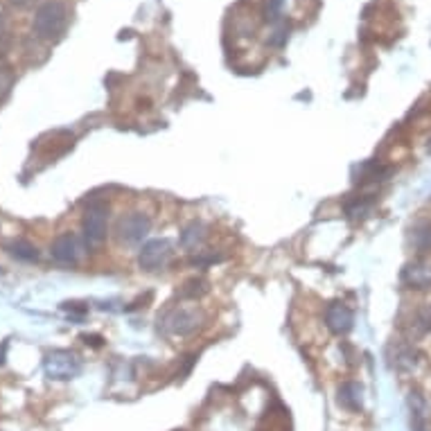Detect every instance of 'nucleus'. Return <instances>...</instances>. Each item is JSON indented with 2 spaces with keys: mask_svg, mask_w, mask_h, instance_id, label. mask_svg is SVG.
Wrapping results in <instances>:
<instances>
[{
  "mask_svg": "<svg viewBox=\"0 0 431 431\" xmlns=\"http://www.w3.org/2000/svg\"><path fill=\"white\" fill-rule=\"evenodd\" d=\"M66 25H68V7L62 0H45L43 5H38L32 21L36 38H41V41H57L66 32Z\"/></svg>",
  "mask_w": 431,
  "mask_h": 431,
  "instance_id": "1",
  "label": "nucleus"
},
{
  "mask_svg": "<svg viewBox=\"0 0 431 431\" xmlns=\"http://www.w3.org/2000/svg\"><path fill=\"white\" fill-rule=\"evenodd\" d=\"M43 370L52 382H70L82 373V359L73 350H52L43 359Z\"/></svg>",
  "mask_w": 431,
  "mask_h": 431,
  "instance_id": "2",
  "label": "nucleus"
},
{
  "mask_svg": "<svg viewBox=\"0 0 431 431\" xmlns=\"http://www.w3.org/2000/svg\"><path fill=\"white\" fill-rule=\"evenodd\" d=\"M82 230H84V239L86 244L99 246L106 242V233H108V206L93 202L86 208L84 219H82Z\"/></svg>",
  "mask_w": 431,
  "mask_h": 431,
  "instance_id": "3",
  "label": "nucleus"
},
{
  "mask_svg": "<svg viewBox=\"0 0 431 431\" xmlns=\"http://www.w3.org/2000/svg\"><path fill=\"white\" fill-rule=\"evenodd\" d=\"M174 248L169 239H149V242L143 244L138 253V264L143 271L147 274H156L160 269H165L167 262L172 260Z\"/></svg>",
  "mask_w": 431,
  "mask_h": 431,
  "instance_id": "4",
  "label": "nucleus"
},
{
  "mask_svg": "<svg viewBox=\"0 0 431 431\" xmlns=\"http://www.w3.org/2000/svg\"><path fill=\"white\" fill-rule=\"evenodd\" d=\"M149 228H152V222H149V217L145 213H127L115 224L118 242L127 246H136L147 237Z\"/></svg>",
  "mask_w": 431,
  "mask_h": 431,
  "instance_id": "5",
  "label": "nucleus"
},
{
  "mask_svg": "<svg viewBox=\"0 0 431 431\" xmlns=\"http://www.w3.org/2000/svg\"><path fill=\"white\" fill-rule=\"evenodd\" d=\"M202 312L192 307H176L163 316V330L174 337H188L202 325Z\"/></svg>",
  "mask_w": 431,
  "mask_h": 431,
  "instance_id": "6",
  "label": "nucleus"
},
{
  "mask_svg": "<svg viewBox=\"0 0 431 431\" xmlns=\"http://www.w3.org/2000/svg\"><path fill=\"white\" fill-rule=\"evenodd\" d=\"M82 239H79L75 233H62L59 237H55V242L50 244V255H52L55 262L64 264V267H73L79 262L82 257Z\"/></svg>",
  "mask_w": 431,
  "mask_h": 431,
  "instance_id": "7",
  "label": "nucleus"
},
{
  "mask_svg": "<svg viewBox=\"0 0 431 431\" xmlns=\"http://www.w3.org/2000/svg\"><path fill=\"white\" fill-rule=\"evenodd\" d=\"M353 323H355V314L353 309L344 303H332L327 305L325 309V325L332 334L337 337H344L348 334L350 330H353Z\"/></svg>",
  "mask_w": 431,
  "mask_h": 431,
  "instance_id": "8",
  "label": "nucleus"
},
{
  "mask_svg": "<svg viewBox=\"0 0 431 431\" xmlns=\"http://www.w3.org/2000/svg\"><path fill=\"white\" fill-rule=\"evenodd\" d=\"M402 285L409 289H431V264L429 262H409L402 269Z\"/></svg>",
  "mask_w": 431,
  "mask_h": 431,
  "instance_id": "9",
  "label": "nucleus"
},
{
  "mask_svg": "<svg viewBox=\"0 0 431 431\" xmlns=\"http://www.w3.org/2000/svg\"><path fill=\"white\" fill-rule=\"evenodd\" d=\"M339 407H344L348 411H362L364 407V386L357 382H344L339 386Z\"/></svg>",
  "mask_w": 431,
  "mask_h": 431,
  "instance_id": "10",
  "label": "nucleus"
},
{
  "mask_svg": "<svg viewBox=\"0 0 431 431\" xmlns=\"http://www.w3.org/2000/svg\"><path fill=\"white\" fill-rule=\"evenodd\" d=\"M5 250L12 257L21 260V262H36L38 260V250L36 246H32L29 242H25V239H16V242H9L5 246Z\"/></svg>",
  "mask_w": 431,
  "mask_h": 431,
  "instance_id": "11",
  "label": "nucleus"
},
{
  "mask_svg": "<svg viewBox=\"0 0 431 431\" xmlns=\"http://www.w3.org/2000/svg\"><path fill=\"white\" fill-rule=\"evenodd\" d=\"M411 244L418 253H431V222H423L411 230Z\"/></svg>",
  "mask_w": 431,
  "mask_h": 431,
  "instance_id": "12",
  "label": "nucleus"
},
{
  "mask_svg": "<svg viewBox=\"0 0 431 431\" xmlns=\"http://www.w3.org/2000/svg\"><path fill=\"white\" fill-rule=\"evenodd\" d=\"M204 239H206V226L204 224H190L188 228H183V233H181V246L183 248H199L204 244Z\"/></svg>",
  "mask_w": 431,
  "mask_h": 431,
  "instance_id": "13",
  "label": "nucleus"
},
{
  "mask_svg": "<svg viewBox=\"0 0 431 431\" xmlns=\"http://www.w3.org/2000/svg\"><path fill=\"white\" fill-rule=\"evenodd\" d=\"M409 407H411V416H414V425L416 429L418 427H423L425 423V418H427V402H425V397L420 390H411V395H409Z\"/></svg>",
  "mask_w": 431,
  "mask_h": 431,
  "instance_id": "14",
  "label": "nucleus"
},
{
  "mask_svg": "<svg viewBox=\"0 0 431 431\" xmlns=\"http://www.w3.org/2000/svg\"><path fill=\"white\" fill-rule=\"evenodd\" d=\"M346 213H348L350 219H364V217H368L370 213H373V202L366 199V197H359V199H355V202H350L346 206Z\"/></svg>",
  "mask_w": 431,
  "mask_h": 431,
  "instance_id": "15",
  "label": "nucleus"
},
{
  "mask_svg": "<svg viewBox=\"0 0 431 431\" xmlns=\"http://www.w3.org/2000/svg\"><path fill=\"white\" fill-rule=\"evenodd\" d=\"M208 292V287L204 280H199V278H192V280H188V283L183 285V289L178 292V296L181 298H199V296H204Z\"/></svg>",
  "mask_w": 431,
  "mask_h": 431,
  "instance_id": "16",
  "label": "nucleus"
},
{
  "mask_svg": "<svg viewBox=\"0 0 431 431\" xmlns=\"http://www.w3.org/2000/svg\"><path fill=\"white\" fill-rule=\"evenodd\" d=\"M416 366V353L411 348H400L397 350V357H395V368L402 370V373H407V370H411Z\"/></svg>",
  "mask_w": 431,
  "mask_h": 431,
  "instance_id": "17",
  "label": "nucleus"
},
{
  "mask_svg": "<svg viewBox=\"0 0 431 431\" xmlns=\"http://www.w3.org/2000/svg\"><path fill=\"white\" fill-rule=\"evenodd\" d=\"M12 84H14V70L9 68L3 59H0V99H5V95L9 93Z\"/></svg>",
  "mask_w": 431,
  "mask_h": 431,
  "instance_id": "18",
  "label": "nucleus"
},
{
  "mask_svg": "<svg viewBox=\"0 0 431 431\" xmlns=\"http://www.w3.org/2000/svg\"><path fill=\"white\" fill-rule=\"evenodd\" d=\"M9 3L16 5V7H27V5H32L34 0H9Z\"/></svg>",
  "mask_w": 431,
  "mask_h": 431,
  "instance_id": "19",
  "label": "nucleus"
},
{
  "mask_svg": "<svg viewBox=\"0 0 431 431\" xmlns=\"http://www.w3.org/2000/svg\"><path fill=\"white\" fill-rule=\"evenodd\" d=\"M5 36V14L0 12V38Z\"/></svg>",
  "mask_w": 431,
  "mask_h": 431,
  "instance_id": "20",
  "label": "nucleus"
},
{
  "mask_svg": "<svg viewBox=\"0 0 431 431\" xmlns=\"http://www.w3.org/2000/svg\"><path fill=\"white\" fill-rule=\"evenodd\" d=\"M5 350H7V346L3 344L0 346V366H3V362H5Z\"/></svg>",
  "mask_w": 431,
  "mask_h": 431,
  "instance_id": "21",
  "label": "nucleus"
},
{
  "mask_svg": "<svg viewBox=\"0 0 431 431\" xmlns=\"http://www.w3.org/2000/svg\"><path fill=\"white\" fill-rule=\"evenodd\" d=\"M416 431H429V429H425V427H418Z\"/></svg>",
  "mask_w": 431,
  "mask_h": 431,
  "instance_id": "22",
  "label": "nucleus"
}]
</instances>
